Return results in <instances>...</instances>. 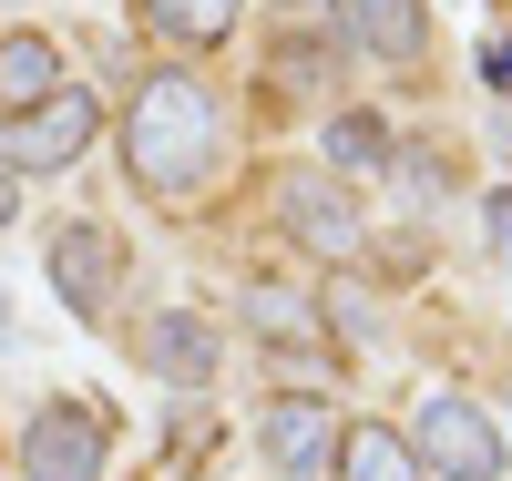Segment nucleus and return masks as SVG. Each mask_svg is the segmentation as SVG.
I'll return each instance as SVG.
<instances>
[{"instance_id":"obj_1","label":"nucleus","mask_w":512,"mask_h":481,"mask_svg":"<svg viewBox=\"0 0 512 481\" xmlns=\"http://www.w3.org/2000/svg\"><path fill=\"white\" fill-rule=\"evenodd\" d=\"M216 93H205L195 72H144L134 103H123V164H134L144 195H195L205 174H216Z\"/></svg>"},{"instance_id":"obj_2","label":"nucleus","mask_w":512,"mask_h":481,"mask_svg":"<svg viewBox=\"0 0 512 481\" xmlns=\"http://www.w3.org/2000/svg\"><path fill=\"white\" fill-rule=\"evenodd\" d=\"M113 461V420L93 400H41L21 430V481H103Z\"/></svg>"},{"instance_id":"obj_3","label":"nucleus","mask_w":512,"mask_h":481,"mask_svg":"<svg viewBox=\"0 0 512 481\" xmlns=\"http://www.w3.org/2000/svg\"><path fill=\"white\" fill-rule=\"evenodd\" d=\"M410 461L441 471V481H492V471H502V430L461 400V389H431L420 420H410Z\"/></svg>"},{"instance_id":"obj_4","label":"nucleus","mask_w":512,"mask_h":481,"mask_svg":"<svg viewBox=\"0 0 512 481\" xmlns=\"http://www.w3.org/2000/svg\"><path fill=\"white\" fill-rule=\"evenodd\" d=\"M277 215H287V236L308 246V256H328V267H349V256L369 246V215H359V195L338 185L328 164L287 174V185H277Z\"/></svg>"},{"instance_id":"obj_5","label":"nucleus","mask_w":512,"mask_h":481,"mask_svg":"<svg viewBox=\"0 0 512 481\" xmlns=\"http://www.w3.org/2000/svg\"><path fill=\"white\" fill-rule=\"evenodd\" d=\"M93 134H103V103L62 82L52 103H31L21 123H0V164H11V174H62V164H82Z\"/></svg>"},{"instance_id":"obj_6","label":"nucleus","mask_w":512,"mask_h":481,"mask_svg":"<svg viewBox=\"0 0 512 481\" xmlns=\"http://www.w3.org/2000/svg\"><path fill=\"white\" fill-rule=\"evenodd\" d=\"M52 287H62L72 318H103V308H113V287H123V246H113L103 215H62V226H52Z\"/></svg>"},{"instance_id":"obj_7","label":"nucleus","mask_w":512,"mask_h":481,"mask_svg":"<svg viewBox=\"0 0 512 481\" xmlns=\"http://www.w3.org/2000/svg\"><path fill=\"white\" fill-rule=\"evenodd\" d=\"M328 21L369 62H420V41H431V11H420V0H328Z\"/></svg>"},{"instance_id":"obj_8","label":"nucleus","mask_w":512,"mask_h":481,"mask_svg":"<svg viewBox=\"0 0 512 481\" xmlns=\"http://www.w3.org/2000/svg\"><path fill=\"white\" fill-rule=\"evenodd\" d=\"M144 369L164 389H205V379H216V328H205L195 308H154L144 318Z\"/></svg>"},{"instance_id":"obj_9","label":"nucleus","mask_w":512,"mask_h":481,"mask_svg":"<svg viewBox=\"0 0 512 481\" xmlns=\"http://www.w3.org/2000/svg\"><path fill=\"white\" fill-rule=\"evenodd\" d=\"M256 441H267V461L297 481V471H328L338 461V420H328V400H267Z\"/></svg>"},{"instance_id":"obj_10","label":"nucleus","mask_w":512,"mask_h":481,"mask_svg":"<svg viewBox=\"0 0 512 481\" xmlns=\"http://www.w3.org/2000/svg\"><path fill=\"white\" fill-rule=\"evenodd\" d=\"M62 93V41L41 31H0V123H21L31 103Z\"/></svg>"},{"instance_id":"obj_11","label":"nucleus","mask_w":512,"mask_h":481,"mask_svg":"<svg viewBox=\"0 0 512 481\" xmlns=\"http://www.w3.org/2000/svg\"><path fill=\"white\" fill-rule=\"evenodd\" d=\"M328 471H338V481H420L410 441H400V430H379V420L338 430V461H328Z\"/></svg>"},{"instance_id":"obj_12","label":"nucleus","mask_w":512,"mask_h":481,"mask_svg":"<svg viewBox=\"0 0 512 481\" xmlns=\"http://www.w3.org/2000/svg\"><path fill=\"white\" fill-rule=\"evenodd\" d=\"M390 154H400V134L379 113H338L328 123V174L349 185V174H390Z\"/></svg>"},{"instance_id":"obj_13","label":"nucleus","mask_w":512,"mask_h":481,"mask_svg":"<svg viewBox=\"0 0 512 481\" xmlns=\"http://www.w3.org/2000/svg\"><path fill=\"white\" fill-rule=\"evenodd\" d=\"M236 11H246V0H144V21L164 41H185V52H216V41L236 31Z\"/></svg>"},{"instance_id":"obj_14","label":"nucleus","mask_w":512,"mask_h":481,"mask_svg":"<svg viewBox=\"0 0 512 481\" xmlns=\"http://www.w3.org/2000/svg\"><path fill=\"white\" fill-rule=\"evenodd\" d=\"M246 328L267 338V348H308V359L328 348V338H318V318H308V297H287V287H256V297H246Z\"/></svg>"},{"instance_id":"obj_15","label":"nucleus","mask_w":512,"mask_h":481,"mask_svg":"<svg viewBox=\"0 0 512 481\" xmlns=\"http://www.w3.org/2000/svg\"><path fill=\"white\" fill-rule=\"evenodd\" d=\"M390 174H400V195H410V205H441V195H451V164H441L431 144H400Z\"/></svg>"},{"instance_id":"obj_16","label":"nucleus","mask_w":512,"mask_h":481,"mask_svg":"<svg viewBox=\"0 0 512 481\" xmlns=\"http://www.w3.org/2000/svg\"><path fill=\"white\" fill-rule=\"evenodd\" d=\"M369 338V297L359 287H328V348H359Z\"/></svg>"},{"instance_id":"obj_17","label":"nucleus","mask_w":512,"mask_h":481,"mask_svg":"<svg viewBox=\"0 0 512 481\" xmlns=\"http://www.w3.org/2000/svg\"><path fill=\"white\" fill-rule=\"evenodd\" d=\"M482 236H492V256H502V267H512V185L482 205Z\"/></svg>"},{"instance_id":"obj_18","label":"nucleus","mask_w":512,"mask_h":481,"mask_svg":"<svg viewBox=\"0 0 512 481\" xmlns=\"http://www.w3.org/2000/svg\"><path fill=\"white\" fill-rule=\"evenodd\" d=\"M482 82H492V93H512V31L482 41Z\"/></svg>"},{"instance_id":"obj_19","label":"nucleus","mask_w":512,"mask_h":481,"mask_svg":"<svg viewBox=\"0 0 512 481\" xmlns=\"http://www.w3.org/2000/svg\"><path fill=\"white\" fill-rule=\"evenodd\" d=\"M11 215H21V174L0 164V226H11Z\"/></svg>"},{"instance_id":"obj_20","label":"nucleus","mask_w":512,"mask_h":481,"mask_svg":"<svg viewBox=\"0 0 512 481\" xmlns=\"http://www.w3.org/2000/svg\"><path fill=\"white\" fill-rule=\"evenodd\" d=\"M0 328H11V308H0Z\"/></svg>"}]
</instances>
